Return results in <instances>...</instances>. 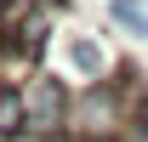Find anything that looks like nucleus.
<instances>
[{
    "instance_id": "obj_7",
    "label": "nucleus",
    "mask_w": 148,
    "mask_h": 142,
    "mask_svg": "<svg viewBox=\"0 0 148 142\" xmlns=\"http://www.w3.org/2000/svg\"><path fill=\"white\" fill-rule=\"evenodd\" d=\"M29 6H40V0H0V23H12L17 12H29Z\"/></svg>"
},
{
    "instance_id": "obj_5",
    "label": "nucleus",
    "mask_w": 148,
    "mask_h": 142,
    "mask_svg": "<svg viewBox=\"0 0 148 142\" xmlns=\"http://www.w3.org/2000/svg\"><path fill=\"white\" fill-rule=\"evenodd\" d=\"M103 17L131 40H148V0H103Z\"/></svg>"
},
{
    "instance_id": "obj_6",
    "label": "nucleus",
    "mask_w": 148,
    "mask_h": 142,
    "mask_svg": "<svg viewBox=\"0 0 148 142\" xmlns=\"http://www.w3.org/2000/svg\"><path fill=\"white\" fill-rule=\"evenodd\" d=\"M12 131H23V97L12 80H0V137H12Z\"/></svg>"
},
{
    "instance_id": "obj_1",
    "label": "nucleus",
    "mask_w": 148,
    "mask_h": 142,
    "mask_svg": "<svg viewBox=\"0 0 148 142\" xmlns=\"http://www.w3.org/2000/svg\"><path fill=\"white\" fill-rule=\"evenodd\" d=\"M137 68H108L103 80H86L69 102L63 137L69 142H120V131L137 114Z\"/></svg>"
},
{
    "instance_id": "obj_4",
    "label": "nucleus",
    "mask_w": 148,
    "mask_h": 142,
    "mask_svg": "<svg viewBox=\"0 0 148 142\" xmlns=\"http://www.w3.org/2000/svg\"><path fill=\"white\" fill-rule=\"evenodd\" d=\"M63 57H69V68L80 74V80H103V74L114 68L108 46H103L97 34H69V40H63Z\"/></svg>"
},
{
    "instance_id": "obj_2",
    "label": "nucleus",
    "mask_w": 148,
    "mask_h": 142,
    "mask_svg": "<svg viewBox=\"0 0 148 142\" xmlns=\"http://www.w3.org/2000/svg\"><path fill=\"white\" fill-rule=\"evenodd\" d=\"M17 97H23V131L63 137V119H69V102H74V91H69L63 74H51L40 63V68H29V80L17 85Z\"/></svg>"
},
{
    "instance_id": "obj_8",
    "label": "nucleus",
    "mask_w": 148,
    "mask_h": 142,
    "mask_svg": "<svg viewBox=\"0 0 148 142\" xmlns=\"http://www.w3.org/2000/svg\"><path fill=\"white\" fill-rule=\"evenodd\" d=\"M0 142H63V137H40V131H12V137H0Z\"/></svg>"
},
{
    "instance_id": "obj_3",
    "label": "nucleus",
    "mask_w": 148,
    "mask_h": 142,
    "mask_svg": "<svg viewBox=\"0 0 148 142\" xmlns=\"http://www.w3.org/2000/svg\"><path fill=\"white\" fill-rule=\"evenodd\" d=\"M0 34H6V46H12V57H17L23 68H40V63H46V46H51V34H57V6L40 0L29 12H17L12 23H0Z\"/></svg>"
}]
</instances>
